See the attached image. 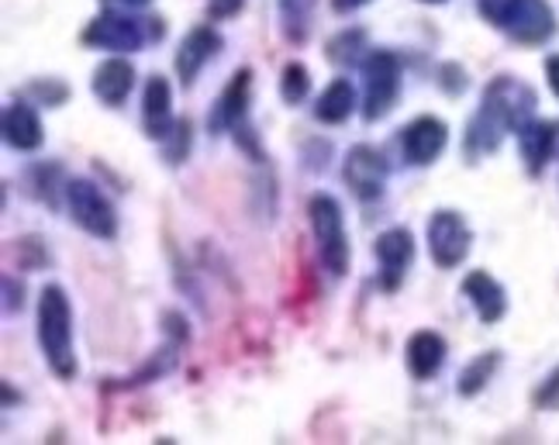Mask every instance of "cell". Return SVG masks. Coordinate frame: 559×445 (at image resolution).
<instances>
[{"instance_id": "obj_1", "label": "cell", "mask_w": 559, "mask_h": 445, "mask_svg": "<svg viewBox=\"0 0 559 445\" xmlns=\"http://www.w3.org/2000/svg\"><path fill=\"white\" fill-rule=\"evenodd\" d=\"M535 91L519 76H498L487 83L480 97V111L466 129V153L469 159L498 153L508 132L519 135L528 121H535Z\"/></svg>"}, {"instance_id": "obj_2", "label": "cell", "mask_w": 559, "mask_h": 445, "mask_svg": "<svg viewBox=\"0 0 559 445\" xmlns=\"http://www.w3.org/2000/svg\"><path fill=\"white\" fill-rule=\"evenodd\" d=\"M38 346L59 380L76 376L80 366L73 352V308L67 290L56 284L38 293Z\"/></svg>"}, {"instance_id": "obj_3", "label": "cell", "mask_w": 559, "mask_h": 445, "mask_svg": "<svg viewBox=\"0 0 559 445\" xmlns=\"http://www.w3.org/2000/svg\"><path fill=\"white\" fill-rule=\"evenodd\" d=\"M308 218L318 242V256L325 263L332 277H346L349 273V236H346V218H342V204L332 194H314L308 201Z\"/></svg>"}, {"instance_id": "obj_4", "label": "cell", "mask_w": 559, "mask_h": 445, "mask_svg": "<svg viewBox=\"0 0 559 445\" xmlns=\"http://www.w3.org/2000/svg\"><path fill=\"white\" fill-rule=\"evenodd\" d=\"M166 35L163 21H139L132 14H118V11H104L97 14L87 32H83V41L94 49H107V52H139L145 41H159Z\"/></svg>"}, {"instance_id": "obj_5", "label": "cell", "mask_w": 559, "mask_h": 445, "mask_svg": "<svg viewBox=\"0 0 559 445\" xmlns=\"http://www.w3.org/2000/svg\"><path fill=\"white\" fill-rule=\"evenodd\" d=\"M401 94V59L391 49H370L362 59V118L380 121L391 115Z\"/></svg>"}, {"instance_id": "obj_6", "label": "cell", "mask_w": 559, "mask_h": 445, "mask_svg": "<svg viewBox=\"0 0 559 445\" xmlns=\"http://www.w3.org/2000/svg\"><path fill=\"white\" fill-rule=\"evenodd\" d=\"M62 194H67L70 218L87 231V236H94V239H115L118 236V211L94 180H83V177L67 180Z\"/></svg>"}, {"instance_id": "obj_7", "label": "cell", "mask_w": 559, "mask_h": 445, "mask_svg": "<svg viewBox=\"0 0 559 445\" xmlns=\"http://www.w3.org/2000/svg\"><path fill=\"white\" fill-rule=\"evenodd\" d=\"M469 245H473V231L460 211L442 207L428 218V252H432L439 269H456L466 260Z\"/></svg>"}, {"instance_id": "obj_8", "label": "cell", "mask_w": 559, "mask_h": 445, "mask_svg": "<svg viewBox=\"0 0 559 445\" xmlns=\"http://www.w3.org/2000/svg\"><path fill=\"white\" fill-rule=\"evenodd\" d=\"M386 177H391V166L370 145L349 148L346 163H342V180H346V187L359 201H377L386 187Z\"/></svg>"}, {"instance_id": "obj_9", "label": "cell", "mask_w": 559, "mask_h": 445, "mask_svg": "<svg viewBox=\"0 0 559 445\" xmlns=\"http://www.w3.org/2000/svg\"><path fill=\"white\" fill-rule=\"evenodd\" d=\"M501 28L522 46H543L556 35V14L546 0H514Z\"/></svg>"}, {"instance_id": "obj_10", "label": "cell", "mask_w": 559, "mask_h": 445, "mask_svg": "<svg viewBox=\"0 0 559 445\" xmlns=\"http://www.w3.org/2000/svg\"><path fill=\"white\" fill-rule=\"evenodd\" d=\"M249 100H252V70L242 67L239 73H231L228 87L222 91L218 104H214V111L207 118V129L214 135H222V132H242V121L249 115Z\"/></svg>"}, {"instance_id": "obj_11", "label": "cell", "mask_w": 559, "mask_h": 445, "mask_svg": "<svg viewBox=\"0 0 559 445\" xmlns=\"http://www.w3.org/2000/svg\"><path fill=\"white\" fill-rule=\"evenodd\" d=\"M449 142V129L445 121L425 115V118H415L407 129L401 132V153H404V163L412 166H432L442 148Z\"/></svg>"}, {"instance_id": "obj_12", "label": "cell", "mask_w": 559, "mask_h": 445, "mask_svg": "<svg viewBox=\"0 0 559 445\" xmlns=\"http://www.w3.org/2000/svg\"><path fill=\"white\" fill-rule=\"evenodd\" d=\"M142 124H145V135L153 142H166L177 129V118H174V87H169L166 76H148L145 83V94H142Z\"/></svg>"}, {"instance_id": "obj_13", "label": "cell", "mask_w": 559, "mask_h": 445, "mask_svg": "<svg viewBox=\"0 0 559 445\" xmlns=\"http://www.w3.org/2000/svg\"><path fill=\"white\" fill-rule=\"evenodd\" d=\"M222 46H225V38L214 25H198L187 32V38L177 49V76L183 80V87H190V83L201 76V70L222 52Z\"/></svg>"}, {"instance_id": "obj_14", "label": "cell", "mask_w": 559, "mask_h": 445, "mask_svg": "<svg viewBox=\"0 0 559 445\" xmlns=\"http://www.w3.org/2000/svg\"><path fill=\"white\" fill-rule=\"evenodd\" d=\"M373 256L383 273V290H397L404 280V269L415 260V239L407 228H386L383 236H377Z\"/></svg>"}, {"instance_id": "obj_15", "label": "cell", "mask_w": 559, "mask_h": 445, "mask_svg": "<svg viewBox=\"0 0 559 445\" xmlns=\"http://www.w3.org/2000/svg\"><path fill=\"white\" fill-rule=\"evenodd\" d=\"M0 129H4V142L17 153H35V148L46 142V129H41V118L32 104L25 100H11L4 115H0Z\"/></svg>"}, {"instance_id": "obj_16", "label": "cell", "mask_w": 559, "mask_h": 445, "mask_svg": "<svg viewBox=\"0 0 559 445\" xmlns=\"http://www.w3.org/2000/svg\"><path fill=\"white\" fill-rule=\"evenodd\" d=\"M463 293H466V301L473 304V311H477V317L484 325H498L508 311V293L487 269H473L463 280Z\"/></svg>"}, {"instance_id": "obj_17", "label": "cell", "mask_w": 559, "mask_h": 445, "mask_svg": "<svg viewBox=\"0 0 559 445\" xmlns=\"http://www.w3.org/2000/svg\"><path fill=\"white\" fill-rule=\"evenodd\" d=\"M445 356H449L445 338L432 328H421L407 338L404 359H407V370H412L415 380H432L445 366Z\"/></svg>"}, {"instance_id": "obj_18", "label": "cell", "mask_w": 559, "mask_h": 445, "mask_svg": "<svg viewBox=\"0 0 559 445\" xmlns=\"http://www.w3.org/2000/svg\"><path fill=\"white\" fill-rule=\"evenodd\" d=\"M94 94L107 108H121L135 87V67L128 59H104L100 67L94 70Z\"/></svg>"}, {"instance_id": "obj_19", "label": "cell", "mask_w": 559, "mask_h": 445, "mask_svg": "<svg viewBox=\"0 0 559 445\" xmlns=\"http://www.w3.org/2000/svg\"><path fill=\"white\" fill-rule=\"evenodd\" d=\"M556 142H559V124L556 121H528L525 129L519 132V148H522L525 169L532 177H539L543 169L549 166V159L556 153Z\"/></svg>"}, {"instance_id": "obj_20", "label": "cell", "mask_w": 559, "mask_h": 445, "mask_svg": "<svg viewBox=\"0 0 559 445\" xmlns=\"http://www.w3.org/2000/svg\"><path fill=\"white\" fill-rule=\"evenodd\" d=\"M353 111H356V91L346 76L332 80L329 87L321 91V97L314 100V118L321 124H342V121H349Z\"/></svg>"}, {"instance_id": "obj_21", "label": "cell", "mask_w": 559, "mask_h": 445, "mask_svg": "<svg viewBox=\"0 0 559 445\" xmlns=\"http://www.w3.org/2000/svg\"><path fill=\"white\" fill-rule=\"evenodd\" d=\"M498 366H501V352H498V349L480 352L477 359H473V363H466L463 373H460V380H456L460 397H477V394L490 384V380H493Z\"/></svg>"}, {"instance_id": "obj_22", "label": "cell", "mask_w": 559, "mask_h": 445, "mask_svg": "<svg viewBox=\"0 0 559 445\" xmlns=\"http://www.w3.org/2000/svg\"><path fill=\"white\" fill-rule=\"evenodd\" d=\"M314 17V0H280V21H284V35L294 46L308 41Z\"/></svg>"}, {"instance_id": "obj_23", "label": "cell", "mask_w": 559, "mask_h": 445, "mask_svg": "<svg viewBox=\"0 0 559 445\" xmlns=\"http://www.w3.org/2000/svg\"><path fill=\"white\" fill-rule=\"evenodd\" d=\"M311 91V73L305 62H287L284 73H280V97H284V104H300L308 97Z\"/></svg>"}, {"instance_id": "obj_24", "label": "cell", "mask_w": 559, "mask_h": 445, "mask_svg": "<svg viewBox=\"0 0 559 445\" xmlns=\"http://www.w3.org/2000/svg\"><path fill=\"white\" fill-rule=\"evenodd\" d=\"M362 46H367V32H359V28L342 32L329 41V59L332 62H359V52H367Z\"/></svg>"}, {"instance_id": "obj_25", "label": "cell", "mask_w": 559, "mask_h": 445, "mask_svg": "<svg viewBox=\"0 0 559 445\" xmlns=\"http://www.w3.org/2000/svg\"><path fill=\"white\" fill-rule=\"evenodd\" d=\"M532 400H535V408H543V411H556L559 408V366L543 380Z\"/></svg>"}, {"instance_id": "obj_26", "label": "cell", "mask_w": 559, "mask_h": 445, "mask_svg": "<svg viewBox=\"0 0 559 445\" xmlns=\"http://www.w3.org/2000/svg\"><path fill=\"white\" fill-rule=\"evenodd\" d=\"M187 148H190V124L187 121H177L174 135L166 139V159L169 163H180L187 156Z\"/></svg>"}, {"instance_id": "obj_27", "label": "cell", "mask_w": 559, "mask_h": 445, "mask_svg": "<svg viewBox=\"0 0 559 445\" xmlns=\"http://www.w3.org/2000/svg\"><path fill=\"white\" fill-rule=\"evenodd\" d=\"M514 8V0H477V11L490 21V25H504V17L511 14Z\"/></svg>"}, {"instance_id": "obj_28", "label": "cell", "mask_w": 559, "mask_h": 445, "mask_svg": "<svg viewBox=\"0 0 559 445\" xmlns=\"http://www.w3.org/2000/svg\"><path fill=\"white\" fill-rule=\"evenodd\" d=\"M28 94H35V97H41V100H46V108H52V104H62V100H67V87H62L59 80L32 83V91H28Z\"/></svg>"}, {"instance_id": "obj_29", "label": "cell", "mask_w": 559, "mask_h": 445, "mask_svg": "<svg viewBox=\"0 0 559 445\" xmlns=\"http://www.w3.org/2000/svg\"><path fill=\"white\" fill-rule=\"evenodd\" d=\"M246 8V0H211L207 4V17L211 21H225V17H235Z\"/></svg>"}, {"instance_id": "obj_30", "label": "cell", "mask_w": 559, "mask_h": 445, "mask_svg": "<svg viewBox=\"0 0 559 445\" xmlns=\"http://www.w3.org/2000/svg\"><path fill=\"white\" fill-rule=\"evenodd\" d=\"M4 297H8V311H21V297H25V290H21V284L14 287V277H4Z\"/></svg>"}, {"instance_id": "obj_31", "label": "cell", "mask_w": 559, "mask_h": 445, "mask_svg": "<svg viewBox=\"0 0 559 445\" xmlns=\"http://www.w3.org/2000/svg\"><path fill=\"white\" fill-rule=\"evenodd\" d=\"M546 80H549V91L559 97V56H549L546 59Z\"/></svg>"}, {"instance_id": "obj_32", "label": "cell", "mask_w": 559, "mask_h": 445, "mask_svg": "<svg viewBox=\"0 0 559 445\" xmlns=\"http://www.w3.org/2000/svg\"><path fill=\"white\" fill-rule=\"evenodd\" d=\"M367 4H373V0H332V11L335 14H353V11L367 8Z\"/></svg>"}, {"instance_id": "obj_33", "label": "cell", "mask_w": 559, "mask_h": 445, "mask_svg": "<svg viewBox=\"0 0 559 445\" xmlns=\"http://www.w3.org/2000/svg\"><path fill=\"white\" fill-rule=\"evenodd\" d=\"M121 4H128V8H145L148 0H121Z\"/></svg>"}, {"instance_id": "obj_34", "label": "cell", "mask_w": 559, "mask_h": 445, "mask_svg": "<svg viewBox=\"0 0 559 445\" xmlns=\"http://www.w3.org/2000/svg\"><path fill=\"white\" fill-rule=\"evenodd\" d=\"M421 4H445V0H421Z\"/></svg>"}]
</instances>
